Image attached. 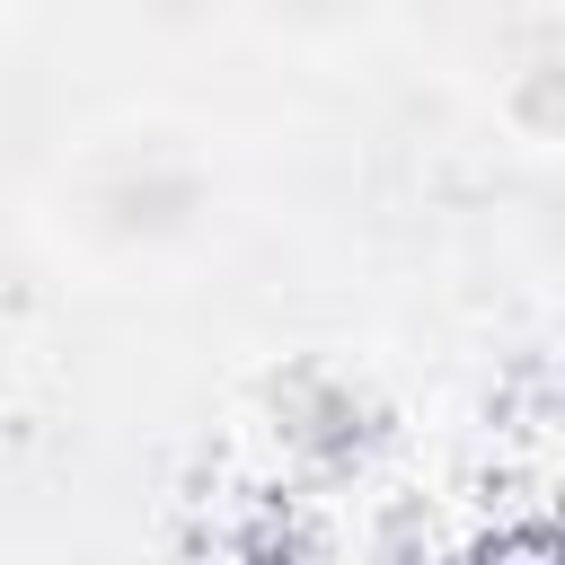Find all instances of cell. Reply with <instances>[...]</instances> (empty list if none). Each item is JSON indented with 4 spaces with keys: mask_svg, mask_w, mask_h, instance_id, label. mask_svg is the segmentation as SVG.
Wrapping results in <instances>:
<instances>
[{
    "mask_svg": "<svg viewBox=\"0 0 565 565\" xmlns=\"http://www.w3.org/2000/svg\"><path fill=\"white\" fill-rule=\"evenodd\" d=\"M0 388H9V344H0Z\"/></svg>",
    "mask_w": 565,
    "mask_h": 565,
    "instance_id": "cell-4",
    "label": "cell"
},
{
    "mask_svg": "<svg viewBox=\"0 0 565 565\" xmlns=\"http://www.w3.org/2000/svg\"><path fill=\"white\" fill-rule=\"evenodd\" d=\"M362 9H371V0H274V18L300 26V35H344Z\"/></svg>",
    "mask_w": 565,
    "mask_h": 565,
    "instance_id": "cell-3",
    "label": "cell"
},
{
    "mask_svg": "<svg viewBox=\"0 0 565 565\" xmlns=\"http://www.w3.org/2000/svg\"><path fill=\"white\" fill-rule=\"evenodd\" d=\"M62 203L97 256H168L212 230L221 177L185 132H115V141L79 150Z\"/></svg>",
    "mask_w": 565,
    "mask_h": 565,
    "instance_id": "cell-1",
    "label": "cell"
},
{
    "mask_svg": "<svg viewBox=\"0 0 565 565\" xmlns=\"http://www.w3.org/2000/svg\"><path fill=\"white\" fill-rule=\"evenodd\" d=\"M547 88H556V62H547V53H530V62H521V79H512V97H503V106H512V124H521L530 141H556V106H547Z\"/></svg>",
    "mask_w": 565,
    "mask_h": 565,
    "instance_id": "cell-2",
    "label": "cell"
}]
</instances>
